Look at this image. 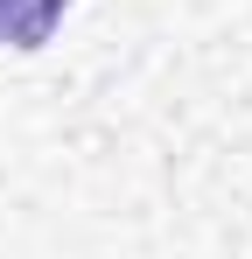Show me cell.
<instances>
[{
  "label": "cell",
  "mask_w": 252,
  "mask_h": 259,
  "mask_svg": "<svg viewBox=\"0 0 252 259\" xmlns=\"http://www.w3.org/2000/svg\"><path fill=\"white\" fill-rule=\"evenodd\" d=\"M63 7H70V0H0V21H7V42H14V49H42L49 35H56Z\"/></svg>",
  "instance_id": "obj_1"
},
{
  "label": "cell",
  "mask_w": 252,
  "mask_h": 259,
  "mask_svg": "<svg viewBox=\"0 0 252 259\" xmlns=\"http://www.w3.org/2000/svg\"><path fill=\"white\" fill-rule=\"evenodd\" d=\"M0 42H7V21H0Z\"/></svg>",
  "instance_id": "obj_2"
}]
</instances>
